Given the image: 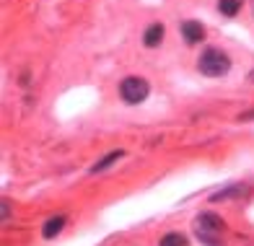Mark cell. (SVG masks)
Instances as JSON below:
<instances>
[{"instance_id":"cell-6","label":"cell","mask_w":254,"mask_h":246,"mask_svg":"<svg viewBox=\"0 0 254 246\" xmlns=\"http://www.w3.org/2000/svg\"><path fill=\"white\" fill-rule=\"evenodd\" d=\"M63 226H65V218H63V215H57V218H50L47 223L42 226V236H44V239H55L57 233L63 231Z\"/></svg>"},{"instance_id":"cell-2","label":"cell","mask_w":254,"mask_h":246,"mask_svg":"<svg viewBox=\"0 0 254 246\" xmlns=\"http://www.w3.org/2000/svg\"><path fill=\"white\" fill-rule=\"evenodd\" d=\"M194 231H197V236H200L205 244L215 246V244H218V233L223 231V226H221V218L213 215V213L197 215V220H194Z\"/></svg>"},{"instance_id":"cell-3","label":"cell","mask_w":254,"mask_h":246,"mask_svg":"<svg viewBox=\"0 0 254 246\" xmlns=\"http://www.w3.org/2000/svg\"><path fill=\"white\" fill-rule=\"evenodd\" d=\"M148 91H151L148 80H145V78H137V75L125 78L122 86H120V93H122V99H125L127 104H140V101L148 96Z\"/></svg>"},{"instance_id":"cell-9","label":"cell","mask_w":254,"mask_h":246,"mask_svg":"<svg viewBox=\"0 0 254 246\" xmlns=\"http://www.w3.org/2000/svg\"><path fill=\"white\" fill-rule=\"evenodd\" d=\"M187 241H184V236H179V233H169V236H164V241H161V246H184Z\"/></svg>"},{"instance_id":"cell-5","label":"cell","mask_w":254,"mask_h":246,"mask_svg":"<svg viewBox=\"0 0 254 246\" xmlns=\"http://www.w3.org/2000/svg\"><path fill=\"white\" fill-rule=\"evenodd\" d=\"M161 39H164V23H153V26H148V31L143 34L145 47H158Z\"/></svg>"},{"instance_id":"cell-8","label":"cell","mask_w":254,"mask_h":246,"mask_svg":"<svg viewBox=\"0 0 254 246\" xmlns=\"http://www.w3.org/2000/svg\"><path fill=\"white\" fill-rule=\"evenodd\" d=\"M117 158H122V150H114V153H109V156H104V158H101V161L96 163V166L91 169V171H94V174H99L101 169H107V166H112V163L117 161Z\"/></svg>"},{"instance_id":"cell-7","label":"cell","mask_w":254,"mask_h":246,"mask_svg":"<svg viewBox=\"0 0 254 246\" xmlns=\"http://www.w3.org/2000/svg\"><path fill=\"white\" fill-rule=\"evenodd\" d=\"M239 8H241L239 0H218V10H221L223 16H236Z\"/></svg>"},{"instance_id":"cell-4","label":"cell","mask_w":254,"mask_h":246,"mask_svg":"<svg viewBox=\"0 0 254 246\" xmlns=\"http://www.w3.org/2000/svg\"><path fill=\"white\" fill-rule=\"evenodd\" d=\"M182 37L187 39L190 44H197V42L205 37L202 23H197V21H184V23H182Z\"/></svg>"},{"instance_id":"cell-1","label":"cell","mask_w":254,"mask_h":246,"mask_svg":"<svg viewBox=\"0 0 254 246\" xmlns=\"http://www.w3.org/2000/svg\"><path fill=\"white\" fill-rule=\"evenodd\" d=\"M197 67H200V73L210 75V78L226 75L228 70H231V57H228L226 52H221V50H205V52L200 55Z\"/></svg>"}]
</instances>
